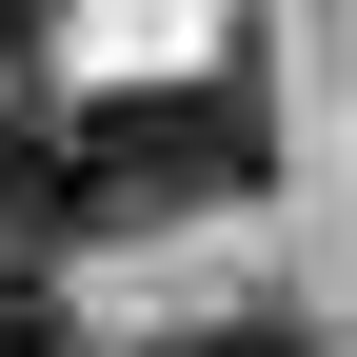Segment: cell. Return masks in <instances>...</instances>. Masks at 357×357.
Masks as SVG:
<instances>
[{"label":"cell","mask_w":357,"mask_h":357,"mask_svg":"<svg viewBox=\"0 0 357 357\" xmlns=\"http://www.w3.org/2000/svg\"><path fill=\"white\" fill-rule=\"evenodd\" d=\"M79 178H100V238H119V218H199V199H258V178H278L258 60H218V79H119V100H79Z\"/></svg>","instance_id":"6da1fadb"},{"label":"cell","mask_w":357,"mask_h":357,"mask_svg":"<svg viewBox=\"0 0 357 357\" xmlns=\"http://www.w3.org/2000/svg\"><path fill=\"white\" fill-rule=\"evenodd\" d=\"M0 238L79 258L100 238V178H79V100H0Z\"/></svg>","instance_id":"7a4b0ae2"},{"label":"cell","mask_w":357,"mask_h":357,"mask_svg":"<svg viewBox=\"0 0 357 357\" xmlns=\"http://www.w3.org/2000/svg\"><path fill=\"white\" fill-rule=\"evenodd\" d=\"M0 357H60V278H40L20 238H0Z\"/></svg>","instance_id":"3957f363"},{"label":"cell","mask_w":357,"mask_h":357,"mask_svg":"<svg viewBox=\"0 0 357 357\" xmlns=\"http://www.w3.org/2000/svg\"><path fill=\"white\" fill-rule=\"evenodd\" d=\"M139 357H298L278 318H178V337H139Z\"/></svg>","instance_id":"277c9868"},{"label":"cell","mask_w":357,"mask_h":357,"mask_svg":"<svg viewBox=\"0 0 357 357\" xmlns=\"http://www.w3.org/2000/svg\"><path fill=\"white\" fill-rule=\"evenodd\" d=\"M40 40H60V0H0V60H40Z\"/></svg>","instance_id":"5b68a950"}]
</instances>
